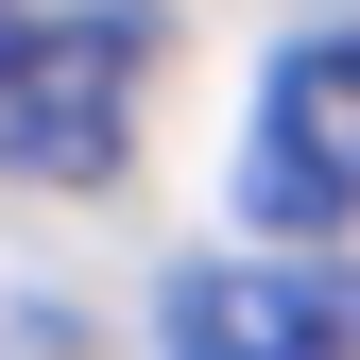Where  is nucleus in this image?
Wrapping results in <instances>:
<instances>
[{"instance_id": "3", "label": "nucleus", "mask_w": 360, "mask_h": 360, "mask_svg": "<svg viewBox=\"0 0 360 360\" xmlns=\"http://www.w3.org/2000/svg\"><path fill=\"white\" fill-rule=\"evenodd\" d=\"M172 360H360V257H189V275L155 292Z\"/></svg>"}, {"instance_id": "2", "label": "nucleus", "mask_w": 360, "mask_h": 360, "mask_svg": "<svg viewBox=\"0 0 360 360\" xmlns=\"http://www.w3.org/2000/svg\"><path fill=\"white\" fill-rule=\"evenodd\" d=\"M240 206L275 240L360 223V34H292L257 69V138H240Z\"/></svg>"}, {"instance_id": "1", "label": "nucleus", "mask_w": 360, "mask_h": 360, "mask_svg": "<svg viewBox=\"0 0 360 360\" xmlns=\"http://www.w3.org/2000/svg\"><path fill=\"white\" fill-rule=\"evenodd\" d=\"M138 69H155V18H138V0L34 18L18 69H0V172H34V189H103L120 138H138Z\"/></svg>"}, {"instance_id": "4", "label": "nucleus", "mask_w": 360, "mask_h": 360, "mask_svg": "<svg viewBox=\"0 0 360 360\" xmlns=\"http://www.w3.org/2000/svg\"><path fill=\"white\" fill-rule=\"evenodd\" d=\"M18 34H34V18H0V69H18Z\"/></svg>"}]
</instances>
